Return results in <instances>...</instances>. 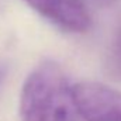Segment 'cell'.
I'll use <instances>...</instances> for the list:
<instances>
[{
    "mask_svg": "<svg viewBox=\"0 0 121 121\" xmlns=\"http://www.w3.org/2000/svg\"><path fill=\"white\" fill-rule=\"evenodd\" d=\"M21 121H80L72 87L55 62L38 65L26 79L20 97Z\"/></svg>",
    "mask_w": 121,
    "mask_h": 121,
    "instance_id": "1",
    "label": "cell"
},
{
    "mask_svg": "<svg viewBox=\"0 0 121 121\" xmlns=\"http://www.w3.org/2000/svg\"><path fill=\"white\" fill-rule=\"evenodd\" d=\"M73 101L85 121H121V93L97 82L72 87Z\"/></svg>",
    "mask_w": 121,
    "mask_h": 121,
    "instance_id": "2",
    "label": "cell"
},
{
    "mask_svg": "<svg viewBox=\"0 0 121 121\" xmlns=\"http://www.w3.org/2000/svg\"><path fill=\"white\" fill-rule=\"evenodd\" d=\"M35 11L70 32H85L90 28V14L82 0H24Z\"/></svg>",
    "mask_w": 121,
    "mask_h": 121,
    "instance_id": "3",
    "label": "cell"
},
{
    "mask_svg": "<svg viewBox=\"0 0 121 121\" xmlns=\"http://www.w3.org/2000/svg\"><path fill=\"white\" fill-rule=\"evenodd\" d=\"M1 79H3V69L0 68V82H1Z\"/></svg>",
    "mask_w": 121,
    "mask_h": 121,
    "instance_id": "4",
    "label": "cell"
}]
</instances>
